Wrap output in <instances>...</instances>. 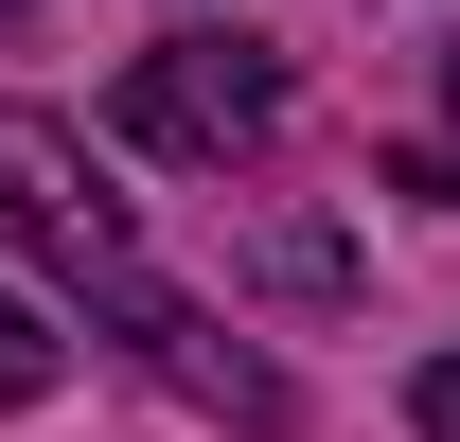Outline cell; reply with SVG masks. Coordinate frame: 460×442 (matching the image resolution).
<instances>
[{"instance_id": "obj_1", "label": "cell", "mask_w": 460, "mask_h": 442, "mask_svg": "<svg viewBox=\"0 0 460 442\" xmlns=\"http://www.w3.org/2000/svg\"><path fill=\"white\" fill-rule=\"evenodd\" d=\"M0 248H36V266L89 301V319L142 354L160 389H195V407H230V425H284V372L266 354H230L195 301H177L160 266H142V230H124V195L89 177V142H71L54 107H0Z\"/></svg>"}, {"instance_id": "obj_2", "label": "cell", "mask_w": 460, "mask_h": 442, "mask_svg": "<svg viewBox=\"0 0 460 442\" xmlns=\"http://www.w3.org/2000/svg\"><path fill=\"white\" fill-rule=\"evenodd\" d=\"M266 124H284V54H248V36H160L124 71V142L142 160H248Z\"/></svg>"}, {"instance_id": "obj_3", "label": "cell", "mask_w": 460, "mask_h": 442, "mask_svg": "<svg viewBox=\"0 0 460 442\" xmlns=\"http://www.w3.org/2000/svg\"><path fill=\"white\" fill-rule=\"evenodd\" d=\"M71 354H54V319H36V301H18V283H0V407H36V389H54Z\"/></svg>"}, {"instance_id": "obj_4", "label": "cell", "mask_w": 460, "mask_h": 442, "mask_svg": "<svg viewBox=\"0 0 460 442\" xmlns=\"http://www.w3.org/2000/svg\"><path fill=\"white\" fill-rule=\"evenodd\" d=\"M407 407H425V442H460V354H425V389H407Z\"/></svg>"}, {"instance_id": "obj_5", "label": "cell", "mask_w": 460, "mask_h": 442, "mask_svg": "<svg viewBox=\"0 0 460 442\" xmlns=\"http://www.w3.org/2000/svg\"><path fill=\"white\" fill-rule=\"evenodd\" d=\"M0 18H18V0H0Z\"/></svg>"}]
</instances>
